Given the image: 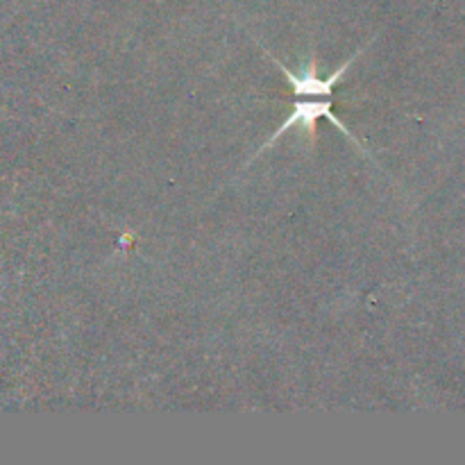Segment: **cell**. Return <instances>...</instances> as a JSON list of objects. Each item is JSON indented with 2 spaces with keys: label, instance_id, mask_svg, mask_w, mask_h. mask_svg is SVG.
<instances>
[{
  "label": "cell",
  "instance_id": "1",
  "mask_svg": "<svg viewBox=\"0 0 465 465\" xmlns=\"http://www.w3.org/2000/svg\"><path fill=\"white\" fill-rule=\"evenodd\" d=\"M331 104H334V98H331V95H325V98H318L316 103H312V100H307V98H295L293 112H291L289 118H286V121L282 123L280 127H277V132L271 136V141H266V143H263L262 148H259L257 157L263 153V150L271 148V145L275 143V141L280 139V136L284 134L286 130H293V127H302V130L307 132L309 139L313 141V136H316V125H318V121H321V118H327V121H330L334 127H339V130L343 132V134L348 136V139L352 141L354 145H359V148H361V143H359V141L354 139L352 132H350L348 127L343 125V121H339V118H336L334 114H331Z\"/></svg>",
  "mask_w": 465,
  "mask_h": 465
}]
</instances>
